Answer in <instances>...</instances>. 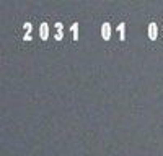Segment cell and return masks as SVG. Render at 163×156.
<instances>
[{"label":"cell","mask_w":163,"mask_h":156,"mask_svg":"<svg viewBox=\"0 0 163 156\" xmlns=\"http://www.w3.org/2000/svg\"><path fill=\"white\" fill-rule=\"evenodd\" d=\"M101 36H103V39H109V36H111V26H109V23H104L103 26H101Z\"/></svg>","instance_id":"cell-1"},{"label":"cell","mask_w":163,"mask_h":156,"mask_svg":"<svg viewBox=\"0 0 163 156\" xmlns=\"http://www.w3.org/2000/svg\"><path fill=\"white\" fill-rule=\"evenodd\" d=\"M157 34H158V28H157L155 23L149 24V38L150 39H157Z\"/></svg>","instance_id":"cell-2"},{"label":"cell","mask_w":163,"mask_h":156,"mask_svg":"<svg viewBox=\"0 0 163 156\" xmlns=\"http://www.w3.org/2000/svg\"><path fill=\"white\" fill-rule=\"evenodd\" d=\"M39 33H41V38L46 41L47 36H49V29H47V24L46 23H41V28H39Z\"/></svg>","instance_id":"cell-3"},{"label":"cell","mask_w":163,"mask_h":156,"mask_svg":"<svg viewBox=\"0 0 163 156\" xmlns=\"http://www.w3.org/2000/svg\"><path fill=\"white\" fill-rule=\"evenodd\" d=\"M56 28H57V34H56V39L60 41L64 38V33H62V23H56Z\"/></svg>","instance_id":"cell-4"},{"label":"cell","mask_w":163,"mask_h":156,"mask_svg":"<svg viewBox=\"0 0 163 156\" xmlns=\"http://www.w3.org/2000/svg\"><path fill=\"white\" fill-rule=\"evenodd\" d=\"M124 28H126V26H124V23H119V26H117V31H119L121 41H124V38H126V36H124Z\"/></svg>","instance_id":"cell-5"},{"label":"cell","mask_w":163,"mask_h":156,"mask_svg":"<svg viewBox=\"0 0 163 156\" xmlns=\"http://www.w3.org/2000/svg\"><path fill=\"white\" fill-rule=\"evenodd\" d=\"M72 33H74V39H78V23L72 24Z\"/></svg>","instance_id":"cell-6"},{"label":"cell","mask_w":163,"mask_h":156,"mask_svg":"<svg viewBox=\"0 0 163 156\" xmlns=\"http://www.w3.org/2000/svg\"><path fill=\"white\" fill-rule=\"evenodd\" d=\"M25 29H26V33H31V29H33L31 23H25Z\"/></svg>","instance_id":"cell-7"},{"label":"cell","mask_w":163,"mask_h":156,"mask_svg":"<svg viewBox=\"0 0 163 156\" xmlns=\"http://www.w3.org/2000/svg\"><path fill=\"white\" fill-rule=\"evenodd\" d=\"M23 39H25V41H29V39H31V33H26V34L23 36Z\"/></svg>","instance_id":"cell-8"}]
</instances>
